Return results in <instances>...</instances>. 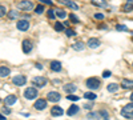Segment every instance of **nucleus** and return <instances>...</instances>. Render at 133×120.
<instances>
[{"mask_svg":"<svg viewBox=\"0 0 133 120\" xmlns=\"http://www.w3.org/2000/svg\"><path fill=\"white\" fill-rule=\"evenodd\" d=\"M121 115H123L124 117H128V119H133V102L123 107Z\"/></svg>","mask_w":133,"mask_h":120,"instance_id":"f257e3e1","label":"nucleus"},{"mask_svg":"<svg viewBox=\"0 0 133 120\" xmlns=\"http://www.w3.org/2000/svg\"><path fill=\"white\" fill-rule=\"evenodd\" d=\"M24 97L28 100H33L35 97H37V90L33 88V87H29L24 91Z\"/></svg>","mask_w":133,"mask_h":120,"instance_id":"f03ea898","label":"nucleus"},{"mask_svg":"<svg viewBox=\"0 0 133 120\" xmlns=\"http://www.w3.org/2000/svg\"><path fill=\"white\" fill-rule=\"evenodd\" d=\"M87 87L89 90H97L100 85H101V83H100V80L98 79H96V78H91V79H88L87 80Z\"/></svg>","mask_w":133,"mask_h":120,"instance_id":"7ed1b4c3","label":"nucleus"},{"mask_svg":"<svg viewBox=\"0 0 133 120\" xmlns=\"http://www.w3.org/2000/svg\"><path fill=\"white\" fill-rule=\"evenodd\" d=\"M17 8L21 9V11H31L33 8V4H32V2H29V0H21V2L17 4Z\"/></svg>","mask_w":133,"mask_h":120,"instance_id":"20e7f679","label":"nucleus"},{"mask_svg":"<svg viewBox=\"0 0 133 120\" xmlns=\"http://www.w3.org/2000/svg\"><path fill=\"white\" fill-rule=\"evenodd\" d=\"M32 83H33V85H36L37 88H41V87H44L47 84V79L43 78V76H37V78L32 79Z\"/></svg>","mask_w":133,"mask_h":120,"instance_id":"39448f33","label":"nucleus"},{"mask_svg":"<svg viewBox=\"0 0 133 120\" xmlns=\"http://www.w3.org/2000/svg\"><path fill=\"white\" fill-rule=\"evenodd\" d=\"M12 81H14L15 85H19L20 87V85H24L27 83V78H25V76H23V75H16Z\"/></svg>","mask_w":133,"mask_h":120,"instance_id":"423d86ee","label":"nucleus"},{"mask_svg":"<svg viewBox=\"0 0 133 120\" xmlns=\"http://www.w3.org/2000/svg\"><path fill=\"white\" fill-rule=\"evenodd\" d=\"M47 97H48V100H49V102H52V103H56V102H59V100L61 99V95H60L59 92H55V91H52V92H49V93L47 95Z\"/></svg>","mask_w":133,"mask_h":120,"instance_id":"0eeeda50","label":"nucleus"},{"mask_svg":"<svg viewBox=\"0 0 133 120\" xmlns=\"http://www.w3.org/2000/svg\"><path fill=\"white\" fill-rule=\"evenodd\" d=\"M59 4H64V5L69 7V8L73 9V11L79 9V5H77L75 2H72V0H59Z\"/></svg>","mask_w":133,"mask_h":120,"instance_id":"6e6552de","label":"nucleus"},{"mask_svg":"<svg viewBox=\"0 0 133 120\" xmlns=\"http://www.w3.org/2000/svg\"><path fill=\"white\" fill-rule=\"evenodd\" d=\"M16 27H17L19 31H27V29L29 28V23L27 21V19H23V20H19V21H17Z\"/></svg>","mask_w":133,"mask_h":120,"instance_id":"1a4fd4ad","label":"nucleus"},{"mask_svg":"<svg viewBox=\"0 0 133 120\" xmlns=\"http://www.w3.org/2000/svg\"><path fill=\"white\" fill-rule=\"evenodd\" d=\"M21 47H23V52H24V53H29V52L32 51L33 44H32L31 40H23V43H21Z\"/></svg>","mask_w":133,"mask_h":120,"instance_id":"9d476101","label":"nucleus"},{"mask_svg":"<svg viewBox=\"0 0 133 120\" xmlns=\"http://www.w3.org/2000/svg\"><path fill=\"white\" fill-rule=\"evenodd\" d=\"M88 47L89 48H92V49H96V48H98L100 47V40L98 39H96V37H91L89 40H88Z\"/></svg>","mask_w":133,"mask_h":120,"instance_id":"9b49d317","label":"nucleus"},{"mask_svg":"<svg viewBox=\"0 0 133 120\" xmlns=\"http://www.w3.org/2000/svg\"><path fill=\"white\" fill-rule=\"evenodd\" d=\"M45 107H47V100H44V99H39L35 102V108L37 111H43V110H45Z\"/></svg>","mask_w":133,"mask_h":120,"instance_id":"f8f14e48","label":"nucleus"},{"mask_svg":"<svg viewBox=\"0 0 133 120\" xmlns=\"http://www.w3.org/2000/svg\"><path fill=\"white\" fill-rule=\"evenodd\" d=\"M121 85H123L124 90H133V80L123 79V81H121Z\"/></svg>","mask_w":133,"mask_h":120,"instance_id":"ddd939ff","label":"nucleus"},{"mask_svg":"<svg viewBox=\"0 0 133 120\" xmlns=\"http://www.w3.org/2000/svg\"><path fill=\"white\" fill-rule=\"evenodd\" d=\"M51 70H52L53 72H60V71H61V63L57 61V60H53V61L51 63Z\"/></svg>","mask_w":133,"mask_h":120,"instance_id":"4468645a","label":"nucleus"},{"mask_svg":"<svg viewBox=\"0 0 133 120\" xmlns=\"http://www.w3.org/2000/svg\"><path fill=\"white\" fill-rule=\"evenodd\" d=\"M76 90H77V85L73 84V83H69V84H65V85H64V91H65L66 93H72V92H75Z\"/></svg>","mask_w":133,"mask_h":120,"instance_id":"2eb2a0df","label":"nucleus"},{"mask_svg":"<svg viewBox=\"0 0 133 120\" xmlns=\"http://www.w3.org/2000/svg\"><path fill=\"white\" fill-rule=\"evenodd\" d=\"M16 100H17V97H16L15 95H8V96H5L4 103H5L7 105H12V104L16 103Z\"/></svg>","mask_w":133,"mask_h":120,"instance_id":"dca6fc26","label":"nucleus"},{"mask_svg":"<svg viewBox=\"0 0 133 120\" xmlns=\"http://www.w3.org/2000/svg\"><path fill=\"white\" fill-rule=\"evenodd\" d=\"M51 113H52V116H61V115L64 113V111H63V108H60V107H57V105H55V107H52Z\"/></svg>","mask_w":133,"mask_h":120,"instance_id":"f3484780","label":"nucleus"},{"mask_svg":"<svg viewBox=\"0 0 133 120\" xmlns=\"http://www.w3.org/2000/svg\"><path fill=\"white\" fill-rule=\"evenodd\" d=\"M79 110H80V108L77 107L76 104H73V105H71V107H69V110L66 111V113H68L69 116H73V115H76L77 112H79Z\"/></svg>","mask_w":133,"mask_h":120,"instance_id":"a211bd4d","label":"nucleus"},{"mask_svg":"<svg viewBox=\"0 0 133 120\" xmlns=\"http://www.w3.org/2000/svg\"><path fill=\"white\" fill-rule=\"evenodd\" d=\"M72 48L75 51H83L85 48V46H84L83 41H77V43H73V44H72Z\"/></svg>","mask_w":133,"mask_h":120,"instance_id":"6ab92c4d","label":"nucleus"},{"mask_svg":"<svg viewBox=\"0 0 133 120\" xmlns=\"http://www.w3.org/2000/svg\"><path fill=\"white\" fill-rule=\"evenodd\" d=\"M9 68L8 67H4V65H2V68H0V76L4 79V78H7V76L9 75Z\"/></svg>","mask_w":133,"mask_h":120,"instance_id":"aec40b11","label":"nucleus"},{"mask_svg":"<svg viewBox=\"0 0 133 120\" xmlns=\"http://www.w3.org/2000/svg\"><path fill=\"white\" fill-rule=\"evenodd\" d=\"M93 5H96V7H107V2H105V0H92V2H91Z\"/></svg>","mask_w":133,"mask_h":120,"instance_id":"412c9836","label":"nucleus"},{"mask_svg":"<svg viewBox=\"0 0 133 120\" xmlns=\"http://www.w3.org/2000/svg\"><path fill=\"white\" fill-rule=\"evenodd\" d=\"M123 11H124V12H130V11H133V2H128L123 7Z\"/></svg>","mask_w":133,"mask_h":120,"instance_id":"4be33fe9","label":"nucleus"},{"mask_svg":"<svg viewBox=\"0 0 133 120\" xmlns=\"http://www.w3.org/2000/svg\"><path fill=\"white\" fill-rule=\"evenodd\" d=\"M108 91L109 92H116L117 90H118V84H116V83H112V84H108Z\"/></svg>","mask_w":133,"mask_h":120,"instance_id":"5701e85b","label":"nucleus"},{"mask_svg":"<svg viewBox=\"0 0 133 120\" xmlns=\"http://www.w3.org/2000/svg\"><path fill=\"white\" fill-rule=\"evenodd\" d=\"M84 97H85V99H88V100H95L96 99V95L93 92H85L84 93Z\"/></svg>","mask_w":133,"mask_h":120,"instance_id":"b1692460","label":"nucleus"},{"mask_svg":"<svg viewBox=\"0 0 133 120\" xmlns=\"http://www.w3.org/2000/svg\"><path fill=\"white\" fill-rule=\"evenodd\" d=\"M8 17H9L11 20H14V19H16V17H17V12H16L15 9H12V11H9V12H8Z\"/></svg>","mask_w":133,"mask_h":120,"instance_id":"393cba45","label":"nucleus"},{"mask_svg":"<svg viewBox=\"0 0 133 120\" xmlns=\"http://www.w3.org/2000/svg\"><path fill=\"white\" fill-rule=\"evenodd\" d=\"M56 16H59L60 19H64V17L66 16V14H65L64 9H57V11H56Z\"/></svg>","mask_w":133,"mask_h":120,"instance_id":"a878e982","label":"nucleus"},{"mask_svg":"<svg viewBox=\"0 0 133 120\" xmlns=\"http://www.w3.org/2000/svg\"><path fill=\"white\" fill-rule=\"evenodd\" d=\"M55 31H57V32H61V31H64V24H61V23H56L55 24Z\"/></svg>","mask_w":133,"mask_h":120,"instance_id":"bb28decb","label":"nucleus"},{"mask_svg":"<svg viewBox=\"0 0 133 120\" xmlns=\"http://www.w3.org/2000/svg\"><path fill=\"white\" fill-rule=\"evenodd\" d=\"M35 12H36V15H41V14L44 12V7H43L41 4H39V5L35 8Z\"/></svg>","mask_w":133,"mask_h":120,"instance_id":"cd10ccee","label":"nucleus"},{"mask_svg":"<svg viewBox=\"0 0 133 120\" xmlns=\"http://www.w3.org/2000/svg\"><path fill=\"white\" fill-rule=\"evenodd\" d=\"M65 35L68 36V37H73V36H76V32H75L73 29L69 28V29H66V31H65Z\"/></svg>","mask_w":133,"mask_h":120,"instance_id":"c85d7f7f","label":"nucleus"},{"mask_svg":"<svg viewBox=\"0 0 133 120\" xmlns=\"http://www.w3.org/2000/svg\"><path fill=\"white\" fill-rule=\"evenodd\" d=\"M66 100H71V102H76V100H80L77 96H75V95H68L66 96Z\"/></svg>","mask_w":133,"mask_h":120,"instance_id":"c756f323","label":"nucleus"},{"mask_svg":"<svg viewBox=\"0 0 133 120\" xmlns=\"http://www.w3.org/2000/svg\"><path fill=\"white\" fill-rule=\"evenodd\" d=\"M100 116H101V117H104L105 120H108V119H109V115H108V112H107L105 110H103V111H100Z\"/></svg>","mask_w":133,"mask_h":120,"instance_id":"7c9ffc66","label":"nucleus"},{"mask_svg":"<svg viewBox=\"0 0 133 120\" xmlns=\"http://www.w3.org/2000/svg\"><path fill=\"white\" fill-rule=\"evenodd\" d=\"M69 19L73 21V23H79V21H80V20H79V17H77L76 15H73V14H69Z\"/></svg>","mask_w":133,"mask_h":120,"instance_id":"2f4dec72","label":"nucleus"},{"mask_svg":"<svg viewBox=\"0 0 133 120\" xmlns=\"http://www.w3.org/2000/svg\"><path fill=\"white\" fill-rule=\"evenodd\" d=\"M116 28H117V31H128V27L127 26H123V24H118Z\"/></svg>","mask_w":133,"mask_h":120,"instance_id":"473e14b6","label":"nucleus"},{"mask_svg":"<svg viewBox=\"0 0 133 120\" xmlns=\"http://www.w3.org/2000/svg\"><path fill=\"white\" fill-rule=\"evenodd\" d=\"M105 16L103 15V14H100V12H97V14H95V19H97V20H103Z\"/></svg>","mask_w":133,"mask_h":120,"instance_id":"72a5a7b5","label":"nucleus"},{"mask_svg":"<svg viewBox=\"0 0 133 120\" xmlns=\"http://www.w3.org/2000/svg\"><path fill=\"white\" fill-rule=\"evenodd\" d=\"M5 14H7L5 7H4V5H2V7H0V16H5Z\"/></svg>","mask_w":133,"mask_h":120,"instance_id":"f704fd0d","label":"nucleus"},{"mask_svg":"<svg viewBox=\"0 0 133 120\" xmlns=\"http://www.w3.org/2000/svg\"><path fill=\"white\" fill-rule=\"evenodd\" d=\"M55 14H56V12H53L52 9H49V11H48V17H49V19H55V16H56Z\"/></svg>","mask_w":133,"mask_h":120,"instance_id":"c9c22d12","label":"nucleus"},{"mask_svg":"<svg viewBox=\"0 0 133 120\" xmlns=\"http://www.w3.org/2000/svg\"><path fill=\"white\" fill-rule=\"evenodd\" d=\"M41 3H44V4H49V5H52V2L51 0H40Z\"/></svg>","mask_w":133,"mask_h":120,"instance_id":"e433bc0d","label":"nucleus"},{"mask_svg":"<svg viewBox=\"0 0 133 120\" xmlns=\"http://www.w3.org/2000/svg\"><path fill=\"white\" fill-rule=\"evenodd\" d=\"M3 113H11V110H8V108H3Z\"/></svg>","mask_w":133,"mask_h":120,"instance_id":"4c0bfd02","label":"nucleus"},{"mask_svg":"<svg viewBox=\"0 0 133 120\" xmlns=\"http://www.w3.org/2000/svg\"><path fill=\"white\" fill-rule=\"evenodd\" d=\"M88 117H89V119H91V117L95 119V117H97V115H96V113H88Z\"/></svg>","mask_w":133,"mask_h":120,"instance_id":"58836bf2","label":"nucleus"},{"mask_svg":"<svg viewBox=\"0 0 133 120\" xmlns=\"http://www.w3.org/2000/svg\"><path fill=\"white\" fill-rule=\"evenodd\" d=\"M103 76H104V78H108V76H110V72H109V71H105Z\"/></svg>","mask_w":133,"mask_h":120,"instance_id":"ea45409f","label":"nucleus"},{"mask_svg":"<svg viewBox=\"0 0 133 120\" xmlns=\"http://www.w3.org/2000/svg\"><path fill=\"white\" fill-rule=\"evenodd\" d=\"M36 68L37 70H43V65L41 64H36Z\"/></svg>","mask_w":133,"mask_h":120,"instance_id":"a19ab883","label":"nucleus"},{"mask_svg":"<svg viewBox=\"0 0 133 120\" xmlns=\"http://www.w3.org/2000/svg\"><path fill=\"white\" fill-rule=\"evenodd\" d=\"M0 120H5V117H4V116H2V117H0Z\"/></svg>","mask_w":133,"mask_h":120,"instance_id":"79ce46f5","label":"nucleus"},{"mask_svg":"<svg viewBox=\"0 0 133 120\" xmlns=\"http://www.w3.org/2000/svg\"><path fill=\"white\" fill-rule=\"evenodd\" d=\"M130 100H132V102H133V93H132V95H130Z\"/></svg>","mask_w":133,"mask_h":120,"instance_id":"37998d69","label":"nucleus"},{"mask_svg":"<svg viewBox=\"0 0 133 120\" xmlns=\"http://www.w3.org/2000/svg\"><path fill=\"white\" fill-rule=\"evenodd\" d=\"M127 2H133V0H127Z\"/></svg>","mask_w":133,"mask_h":120,"instance_id":"c03bdc74","label":"nucleus"},{"mask_svg":"<svg viewBox=\"0 0 133 120\" xmlns=\"http://www.w3.org/2000/svg\"><path fill=\"white\" fill-rule=\"evenodd\" d=\"M132 35H133V32H132Z\"/></svg>","mask_w":133,"mask_h":120,"instance_id":"a18cd8bd","label":"nucleus"}]
</instances>
